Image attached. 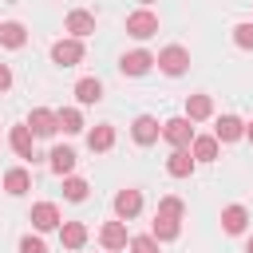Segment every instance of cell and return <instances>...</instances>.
Instances as JSON below:
<instances>
[{"label": "cell", "mask_w": 253, "mask_h": 253, "mask_svg": "<svg viewBox=\"0 0 253 253\" xmlns=\"http://www.w3.org/2000/svg\"><path fill=\"white\" fill-rule=\"evenodd\" d=\"M36 138H47V134H55L59 130V123H55V111H47V107H36L32 115H28V123H24Z\"/></svg>", "instance_id": "obj_6"}, {"label": "cell", "mask_w": 253, "mask_h": 253, "mask_svg": "<svg viewBox=\"0 0 253 253\" xmlns=\"http://www.w3.org/2000/svg\"><path fill=\"white\" fill-rule=\"evenodd\" d=\"M138 4H142V8H146V4H154V0H138Z\"/></svg>", "instance_id": "obj_34"}, {"label": "cell", "mask_w": 253, "mask_h": 253, "mask_svg": "<svg viewBox=\"0 0 253 253\" xmlns=\"http://www.w3.org/2000/svg\"><path fill=\"white\" fill-rule=\"evenodd\" d=\"M154 63H158L162 75H182V71L190 67V51L178 47V43H170V47H162V51L154 55Z\"/></svg>", "instance_id": "obj_2"}, {"label": "cell", "mask_w": 253, "mask_h": 253, "mask_svg": "<svg viewBox=\"0 0 253 253\" xmlns=\"http://www.w3.org/2000/svg\"><path fill=\"white\" fill-rule=\"evenodd\" d=\"M142 213V194L138 190H119L115 194V217L119 221H130V217H138Z\"/></svg>", "instance_id": "obj_7"}, {"label": "cell", "mask_w": 253, "mask_h": 253, "mask_svg": "<svg viewBox=\"0 0 253 253\" xmlns=\"http://www.w3.org/2000/svg\"><path fill=\"white\" fill-rule=\"evenodd\" d=\"M130 134H134V142H138V146H154V142L162 138V126H158V119H154V115H138V119L130 123Z\"/></svg>", "instance_id": "obj_5"}, {"label": "cell", "mask_w": 253, "mask_h": 253, "mask_svg": "<svg viewBox=\"0 0 253 253\" xmlns=\"http://www.w3.org/2000/svg\"><path fill=\"white\" fill-rule=\"evenodd\" d=\"M8 142H12V150H16L20 158H36V134H32L28 126H12V130H8Z\"/></svg>", "instance_id": "obj_11"}, {"label": "cell", "mask_w": 253, "mask_h": 253, "mask_svg": "<svg viewBox=\"0 0 253 253\" xmlns=\"http://www.w3.org/2000/svg\"><path fill=\"white\" fill-rule=\"evenodd\" d=\"M233 43L245 47V51H253V24H237L233 28Z\"/></svg>", "instance_id": "obj_28"}, {"label": "cell", "mask_w": 253, "mask_h": 253, "mask_svg": "<svg viewBox=\"0 0 253 253\" xmlns=\"http://www.w3.org/2000/svg\"><path fill=\"white\" fill-rule=\"evenodd\" d=\"M28 190H32V174H28V170H20V166H16V170H8V174H4V194L20 198V194H28Z\"/></svg>", "instance_id": "obj_22"}, {"label": "cell", "mask_w": 253, "mask_h": 253, "mask_svg": "<svg viewBox=\"0 0 253 253\" xmlns=\"http://www.w3.org/2000/svg\"><path fill=\"white\" fill-rule=\"evenodd\" d=\"M241 134H245V123H241L237 115H221L217 126H213V138H217V142H237Z\"/></svg>", "instance_id": "obj_10"}, {"label": "cell", "mask_w": 253, "mask_h": 253, "mask_svg": "<svg viewBox=\"0 0 253 253\" xmlns=\"http://www.w3.org/2000/svg\"><path fill=\"white\" fill-rule=\"evenodd\" d=\"M47 162H51V170H55L59 178H67V174L75 170V150H71V146H55V150L47 154Z\"/></svg>", "instance_id": "obj_21"}, {"label": "cell", "mask_w": 253, "mask_h": 253, "mask_svg": "<svg viewBox=\"0 0 253 253\" xmlns=\"http://www.w3.org/2000/svg\"><path fill=\"white\" fill-rule=\"evenodd\" d=\"M245 225H249V210L245 206H225L221 210V229L225 233H245Z\"/></svg>", "instance_id": "obj_16"}, {"label": "cell", "mask_w": 253, "mask_h": 253, "mask_svg": "<svg viewBox=\"0 0 253 253\" xmlns=\"http://www.w3.org/2000/svg\"><path fill=\"white\" fill-rule=\"evenodd\" d=\"M51 63H59V67H75V63H83V40H75V36L55 40V43H51Z\"/></svg>", "instance_id": "obj_3"}, {"label": "cell", "mask_w": 253, "mask_h": 253, "mask_svg": "<svg viewBox=\"0 0 253 253\" xmlns=\"http://www.w3.org/2000/svg\"><path fill=\"white\" fill-rule=\"evenodd\" d=\"M20 253H47V245H43V237H20Z\"/></svg>", "instance_id": "obj_30"}, {"label": "cell", "mask_w": 253, "mask_h": 253, "mask_svg": "<svg viewBox=\"0 0 253 253\" xmlns=\"http://www.w3.org/2000/svg\"><path fill=\"white\" fill-rule=\"evenodd\" d=\"M166 174H170V178H190V174H194V154H190V150H174V154L166 158Z\"/></svg>", "instance_id": "obj_18"}, {"label": "cell", "mask_w": 253, "mask_h": 253, "mask_svg": "<svg viewBox=\"0 0 253 253\" xmlns=\"http://www.w3.org/2000/svg\"><path fill=\"white\" fill-rule=\"evenodd\" d=\"M178 233H182V221H178V217L154 213V225H150V237H154V241H174Z\"/></svg>", "instance_id": "obj_19"}, {"label": "cell", "mask_w": 253, "mask_h": 253, "mask_svg": "<svg viewBox=\"0 0 253 253\" xmlns=\"http://www.w3.org/2000/svg\"><path fill=\"white\" fill-rule=\"evenodd\" d=\"M32 225H36L40 233L59 229V206H55V202H36V206H32Z\"/></svg>", "instance_id": "obj_9"}, {"label": "cell", "mask_w": 253, "mask_h": 253, "mask_svg": "<svg viewBox=\"0 0 253 253\" xmlns=\"http://www.w3.org/2000/svg\"><path fill=\"white\" fill-rule=\"evenodd\" d=\"M158 213H162V217H178V221H182L186 206H182V198H162V202H158Z\"/></svg>", "instance_id": "obj_27"}, {"label": "cell", "mask_w": 253, "mask_h": 253, "mask_svg": "<svg viewBox=\"0 0 253 253\" xmlns=\"http://www.w3.org/2000/svg\"><path fill=\"white\" fill-rule=\"evenodd\" d=\"M59 241H63V249H83L87 245V225L83 221H59Z\"/></svg>", "instance_id": "obj_12"}, {"label": "cell", "mask_w": 253, "mask_h": 253, "mask_svg": "<svg viewBox=\"0 0 253 253\" xmlns=\"http://www.w3.org/2000/svg\"><path fill=\"white\" fill-rule=\"evenodd\" d=\"M0 43H4V47H24V43H28V28H24L20 20L0 24Z\"/></svg>", "instance_id": "obj_23"}, {"label": "cell", "mask_w": 253, "mask_h": 253, "mask_svg": "<svg viewBox=\"0 0 253 253\" xmlns=\"http://www.w3.org/2000/svg\"><path fill=\"white\" fill-rule=\"evenodd\" d=\"M99 241H103V249H126V221H107L103 229H99Z\"/></svg>", "instance_id": "obj_13"}, {"label": "cell", "mask_w": 253, "mask_h": 253, "mask_svg": "<svg viewBox=\"0 0 253 253\" xmlns=\"http://www.w3.org/2000/svg\"><path fill=\"white\" fill-rule=\"evenodd\" d=\"M150 67H154V55L142 51V47H134V51H126V55L119 59V71H123V75H146Z\"/></svg>", "instance_id": "obj_8"}, {"label": "cell", "mask_w": 253, "mask_h": 253, "mask_svg": "<svg viewBox=\"0 0 253 253\" xmlns=\"http://www.w3.org/2000/svg\"><path fill=\"white\" fill-rule=\"evenodd\" d=\"M190 154H194V162H213L217 158V138L213 134H194Z\"/></svg>", "instance_id": "obj_17"}, {"label": "cell", "mask_w": 253, "mask_h": 253, "mask_svg": "<svg viewBox=\"0 0 253 253\" xmlns=\"http://www.w3.org/2000/svg\"><path fill=\"white\" fill-rule=\"evenodd\" d=\"M245 138H249V142H253V123H245Z\"/></svg>", "instance_id": "obj_32"}, {"label": "cell", "mask_w": 253, "mask_h": 253, "mask_svg": "<svg viewBox=\"0 0 253 253\" xmlns=\"http://www.w3.org/2000/svg\"><path fill=\"white\" fill-rule=\"evenodd\" d=\"M162 138H166L174 150H190V142H194V126H190V119H186V115L166 119V123H162Z\"/></svg>", "instance_id": "obj_1"}, {"label": "cell", "mask_w": 253, "mask_h": 253, "mask_svg": "<svg viewBox=\"0 0 253 253\" xmlns=\"http://www.w3.org/2000/svg\"><path fill=\"white\" fill-rule=\"evenodd\" d=\"M75 99H79L83 107L99 103V99H103V83H99V79H79V83H75Z\"/></svg>", "instance_id": "obj_24"}, {"label": "cell", "mask_w": 253, "mask_h": 253, "mask_svg": "<svg viewBox=\"0 0 253 253\" xmlns=\"http://www.w3.org/2000/svg\"><path fill=\"white\" fill-rule=\"evenodd\" d=\"M126 245H130V253H158V241H154L150 233H146V237H130Z\"/></svg>", "instance_id": "obj_29"}, {"label": "cell", "mask_w": 253, "mask_h": 253, "mask_svg": "<svg viewBox=\"0 0 253 253\" xmlns=\"http://www.w3.org/2000/svg\"><path fill=\"white\" fill-rule=\"evenodd\" d=\"M63 24H67V32H71L75 40H83V36H91V32H95V16H91V12H83V8L67 12V20H63Z\"/></svg>", "instance_id": "obj_14"}, {"label": "cell", "mask_w": 253, "mask_h": 253, "mask_svg": "<svg viewBox=\"0 0 253 253\" xmlns=\"http://www.w3.org/2000/svg\"><path fill=\"white\" fill-rule=\"evenodd\" d=\"M87 190H91V186H87L83 178H75V174H67V178H63V198H67V202H83V198H87Z\"/></svg>", "instance_id": "obj_26"}, {"label": "cell", "mask_w": 253, "mask_h": 253, "mask_svg": "<svg viewBox=\"0 0 253 253\" xmlns=\"http://www.w3.org/2000/svg\"><path fill=\"white\" fill-rule=\"evenodd\" d=\"M55 123H59L63 134H79V130H83V115H79V107H63V111H55Z\"/></svg>", "instance_id": "obj_25"}, {"label": "cell", "mask_w": 253, "mask_h": 253, "mask_svg": "<svg viewBox=\"0 0 253 253\" xmlns=\"http://www.w3.org/2000/svg\"><path fill=\"white\" fill-rule=\"evenodd\" d=\"M245 253H253V237H249V241H245Z\"/></svg>", "instance_id": "obj_33"}, {"label": "cell", "mask_w": 253, "mask_h": 253, "mask_svg": "<svg viewBox=\"0 0 253 253\" xmlns=\"http://www.w3.org/2000/svg\"><path fill=\"white\" fill-rule=\"evenodd\" d=\"M213 115V99L210 95H190L186 99V119L190 123H202V119H210Z\"/></svg>", "instance_id": "obj_20"}, {"label": "cell", "mask_w": 253, "mask_h": 253, "mask_svg": "<svg viewBox=\"0 0 253 253\" xmlns=\"http://www.w3.org/2000/svg\"><path fill=\"white\" fill-rule=\"evenodd\" d=\"M87 146H91V154H107V150L115 146V126H111V123H99V126L87 134Z\"/></svg>", "instance_id": "obj_15"}, {"label": "cell", "mask_w": 253, "mask_h": 253, "mask_svg": "<svg viewBox=\"0 0 253 253\" xmlns=\"http://www.w3.org/2000/svg\"><path fill=\"white\" fill-rule=\"evenodd\" d=\"M8 87H12V67H8V63H0V95H4Z\"/></svg>", "instance_id": "obj_31"}, {"label": "cell", "mask_w": 253, "mask_h": 253, "mask_svg": "<svg viewBox=\"0 0 253 253\" xmlns=\"http://www.w3.org/2000/svg\"><path fill=\"white\" fill-rule=\"evenodd\" d=\"M154 32H158V16H154L150 8H138V12L126 16V36H134V40H150Z\"/></svg>", "instance_id": "obj_4"}]
</instances>
